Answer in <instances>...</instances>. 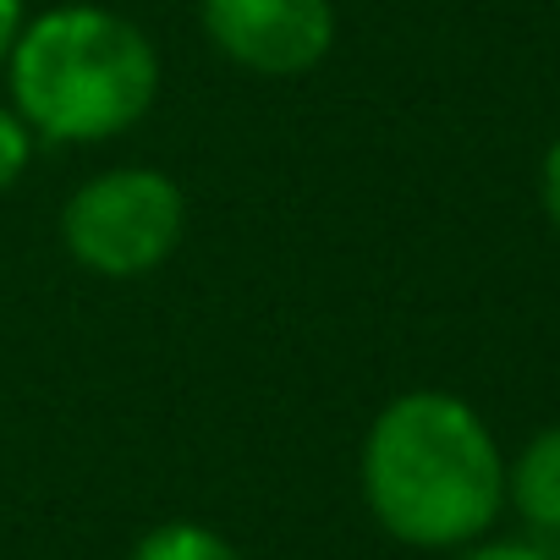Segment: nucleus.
<instances>
[{"label": "nucleus", "instance_id": "1", "mask_svg": "<svg viewBox=\"0 0 560 560\" xmlns=\"http://www.w3.org/2000/svg\"><path fill=\"white\" fill-rule=\"evenodd\" d=\"M369 516L407 549L478 544L505 505V456L489 423L451 390H407L363 434Z\"/></svg>", "mask_w": 560, "mask_h": 560}, {"label": "nucleus", "instance_id": "2", "mask_svg": "<svg viewBox=\"0 0 560 560\" xmlns=\"http://www.w3.org/2000/svg\"><path fill=\"white\" fill-rule=\"evenodd\" d=\"M12 110L45 143H105L138 127L160 94L154 39L105 7H50L23 23L12 56Z\"/></svg>", "mask_w": 560, "mask_h": 560}, {"label": "nucleus", "instance_id": "3", "mask_svg": "<svg viewBox=\"0 0 560 560\" xmlns=\"http://www.w3.org/2000/svg\"><path fill=\"white\" fill-rule=\"evenodd\" d=\"M187 231L182 187L154 165H116L89 176L61 209L67 253L105 280L154 275Z\"/></svg>", "mask_w": 560, "mask_h": 560}, {"label": "nucleus", "instance_id": "4", "mask_svg": "<svg viewBox=\"0 0 560 560\" xmlns=\"http://www.w3.org/2000/svg\"><path fill=\"white\" fill-rule=\"evenodd\" d=\"M203 39L258 78H303L336 45L330 0H198Z\"/></svg>", "mask_w": 560, "mask_h": 560}, {"label": "nucleus", "instance_id": "5", "mask_svg": "<svg viewBox=\"0 0 560 560\" xmlns=\"http://www.w3.org/2000/svg\"><path fill=\"white\" fill-rule=\"evenodd\" d=\"M505 500L538 533H560V423L538 429L505 467Z\"/></svg>", "mask_w": 560, "mask_h": 560}, {"label": "nucleus", "instance_id": "6", "mask_svg": "<svg viewBox=\"0 0 560 560\" xmlns=\"http://www.w3.org/2000/svg\"><path fill=\"white\" fill-rule=\"evenodd\" d=\"M127 560H242V549L203 522H160L132 544Z\"/></svg>", "mask_w": 560, "mask_h": 560}, {"label": "nucleus", "instance_id": "7", "mask_svg": "<svg viewBox=\"0 0 560 560\" xmlns=\"http://www.w3.org/2000/svg\"><path fill=\"white\" fill-rule=\"evenodd\" d=\"M34 127L12 110V105H0V192H12L23 182V171L34 165Z\"/></svg>", "mask_w": 560, "mask_h": 560}, {"label": "nucleus", "instance_id": "8", "mask_svg": "<svg viewBox=\"0 0 560 560\" xmlns=\"http://www.w3.org/2000/svg\"><path fill=\"white\" fill-rule=\"evenodd\" d=\"M451 560H549V555L538 544H522V538H478V544L451 549Z\"/></svg>", "mask_w": 560, "mask_h": 560}, {"label": "nucleus", "instance_id": "9", "mask_svg": "<svg viewBox=\"0 0 560 560\" xmlns=\"http://www.w3.org/2000/svg\"><path fill=\"white\" fill-rule=\"evenodd\" d=\"M538 203H544V214L560 225V138L544 149V165H538Z\"/></svg>", "mask_w": 560, "mask_h": 560}, {"label": "nucleus", "instance_id": "10", "mask_svg": "<svg viewBox=\"0 0 560 560\" xmlns=\"http://www.w3.org/2000/svg\"><path fill=\"white\" fill-rule=\"evenodd\" d=\"M23 23H28V18H23V0H0V67H7V56H12Z\"/></svg>", "mask_w": 560, "mask_h": 560}]
</instances>
